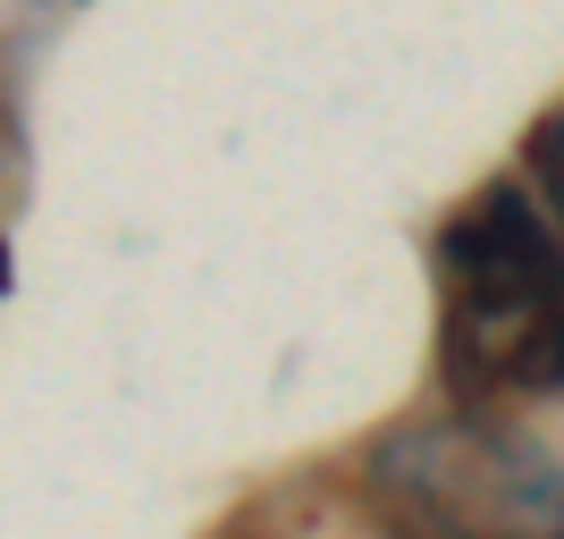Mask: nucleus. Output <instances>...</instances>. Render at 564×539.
<instances>
[{
  "instance_id": "7ed1b4c3",
  "label": "nucleus",
  "mask_w": 564,
  "mask_h": 539,
  "mask_svg": "<svg viewBox=\"0 0 564 539\" xmlns=\"http://www.w3.org/2000/svg\"><path fill=\"white\" fill-rule=\"evenodd\" d=\"M531 177H540V194H547V219L564 228V101L531 127Z\"/></svg>"
},
{
  "instance_id": "f03ea898",
  "label": "nucleus",
  "mask_w": 564,
  "mask_h": 539,
  "mask_svg": "<svg viewBox=\"0 0 564 539\" xmlns=\"http://www.w3.org/2000/svg\"><path fill=\"white\" fill-rule=\"evenodd\" d=\"M362 489L388 539H564V464L489 413L397 430Z\"/></svg>"
},
{
  "instance_id": "f257e3e1",
  "label": "nucleus",
  "mask_w": 564,
  "mask_h": 539,
  "mask_svg": "<svg viewBox=\"0 0 564 539\" xmlns=\"http://www.w3.org/2000/svg\"><path fill=\"white\" fill-rule=\"evenodd\" d=\"M438 379L455 413L564 388V236L514 177L464 194L438 228Z\"/></svg>"
}]
</instances>
